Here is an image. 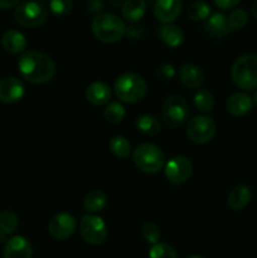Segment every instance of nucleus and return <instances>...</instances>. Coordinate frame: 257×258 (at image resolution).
<instances>
[{
	"label": "nucleus",
	"instance_id": "obj_19",
	"mask_svg": "<svg viewBox=\"0 0 257 258\" xmlns=\"http://www.w3.org/2000/svg\"><path fill=\"white\" fill-rule=\"evenodd\" d=\"M2 45L8 53L18 54L27 48V38L19 30H8L2 37Z\"/></svg>",
	"mask_w": 257,
	"mask_h": 258
},
{
	"label": "nucleus",
	"instance_id": "obj_36",
	"mask_svg": "<svg viewBox=\"0 0 257 258\" xmlns=\"http://www.w3.org/2000/svg\"><path fill=\"white\" fill-rule=\"evenodd\" d=\"M20 0H0V9H10L19 4Z\"/></svg>",
	"mask_w": 257,
	"mask_h": 258
},
{
	"label": "nucleus",
	"instance_id": "obj_29",
	"mask_svg": "<svg viewBox=\"0 0 257 258\" xmlns=\"http://www.w3.org/2000/svg\"><path fill=\"white\" fill-rule=\"evenodd\" d=\"M18 226H19V221H18V217L14 212L4 211L0 213V229L4 233H14L17 231Z\"/></svg>",
	"mask_w": 257,
	"mask_h": 258
},
{
	"label": "nucleus",
	"instance_id": "obj_39",
	"mask_svg": "<svg viewBox=\"0 0 257 258\" xmlns=\"http://www.w3.org/2000/svg\"><path fill=\"white\" fill-rule=\"evenodd\" d=\"M254 102V105L257 106V90L254 91V95H253V100H252Z\"/></svg>",
	"mask_w": 257,
	"mask_h": 258
},
{
	"label": "nucleus",
	"instance_id": "obj_17",
	"mask_svg": "<svg viewBox=\"0 0 257 258\" xmlns=\"http://www.w3.org/2000/svg\"><path fill=\"white\" fill-rule=\"evenodd\" d=\"M252 105H253V101L247 93L237 92L227 100L226 108L229 115L234 117H241L251 111Z\"/></svg>",
	"mask_w": 257,
	"mask_h": 258
},
{
	"label": "nucleus",
	"instance_id": "obj_41",
	"mask_svg": "<svg viewBox=\"0 0 257 258\" xmlns=\"http://www.w3.org/2000/svg\"><path fill=\"white\" fill-rule=\"evenodd\" d=\"M146 3H151V2H156V0H145Z\"/></svg>",
	"mask_w": 257,
	"mask_h": 258
},
{
	"label": "nucleus",
	"instance_id": "obj_12",
	"mask_svg": "<svg viewBox=\"0 0 257 258\" xmlns=\"http://www.w3.org/2000/svg\"><path fill=\"white\" fill-rule=\"evenodd\" d=\"M181 9V0H156L154 4V15L163 24H171L178 19Z\"/></svg>",
	"mask_w": 257,
	"mask_h": 258
},
{
	"label": "nucleus",
	"instance_id": "obj_18",
	"mask_svg": "<svg viewBox=\"0 0 257 258\" xmlns=\"http://www.w3.org/2000/svg\"><path fill=\"white\" fill-rule=\"evenodd\" d=\"M86 100L93 106H102L111 100V88L106 83L93 82L86 90Z\"/></svg>",
	"mask_w": 257,
	"mask_h": 258
},
{
	"label": "nucleus",
	"instance_id": "obj_33",
	"mask_svg": "<svg viewBox=\"0 0 257 258\" xmlns=\"http://www.w3.org/2000/svg\"><path fill=\"white\" fill-rule=\"evenodd\" d=\"M141 236H143V238L145 239L148 243L155 244L158 243L159 239H160V229H159V227L156 226L155 223L148 222V223L144 224L143 228H141Z\"/></svg>",
	"mask_w": 257,
	"mask_h": 258
},
{
	"label": "nucleus",
	"instance_id": "obj_34",
	"mask_svg": "<svg viewBox=\"0 0 257 258\" xmlns=\"http://www.w3.org/2000/svg\"><path fill=\"white\" fill-rule=\"evenodd\" d=\"M156 73H158L159 78H161L163 81H171L175 77L176 72L173 66L169 64V63H164V64L159 66Z\"/></svg>",
	"mask_w": 257,
	"mask_h": 258
},
{
	"label": "nucleus",
	"instance_id": "obj_11",
	"mask_svg": "<svg viewBox=\"0 0 257 258\" xmlns=\"http://www.w3.org/2000/svg\"><path fill=\"white\" fill-rule=\"evenodd\" d=\"M76 228H77V221L75 217L70 213H58L50 218L49 223H48V231L49 234L54 239L58 241H63L67 239L75 233Z\"/></svg>",
	"mask_w": 257,
	"mask_h": 258
},
{
	"label": "nucleus",
	"instance_id": "obj_3",
	"mask_svg": "<svg viewBox=\"0 0 257 258\" xmlns=\"http://www.w3.org/2000/svg\"><path fill=\"white\" fill-rule=\"evenodd\" d=\"M113 90L121 102L136 103L145 97L148 86L141 76L136 73H123L117 77Z\"/></svg>",
	"mask_w": 257,
	"mask_h": 258
},
{
	"label": "nucleus",
	"instance_id": "obj_10",
	"mask_svg": "<svg viewBox=\"0 0 257 258\" xmlns=\"http://www.w3.org/2000/svg\"><path fill=\"white\" fill-rule=\"evenodd\" d=\"M164 173H165L166 179L171 184L179 185V184H183L186 180H189V178L193 174V164L186 156H174L165 163Z\"/></svg>",
	"mask_w": 257,
	"mask_h": 258
},
{
	"label": "nucleus",
	"instance_id": "obj_2",
	"mask_svg": "<svg viewBox=\"0 0 257 258\" xmlns=\"http://www.w3.org/2000/svg\"><path fill=\"white\" fill-rule=\"evenodd\" d=\"M91 29H92L93 35L100 42L111 44V43H116L122 39L126 33V25L117 15L103 13V14H98L92 20Z\"/></svg>",
	"mask_w": 257,
	"mask_h": 258
},
{
	"label": "nucleus",
	"instance_id": "obj_38",
	"mask_svg": "<svg viewBox=\"0 0 257 258\" xmlns=\"http://www.w3.org/2000/svg\"><path fill=\"white\" fill-rule=\"evenodd\" d=\"M7 241V233H4V232L0 229V243H3V242Z\"/></svg>",
	"mask_w": 257,
	"mask_h": 258
},
{
	"label": "nucleus",
	"instance_id": "obj_32",
	"mask_svg": "<svg viewBox=\"0 0 257 258\" xmlns=\"http://www.w3.org/2000/svg\"><path fill=\"white\" fill-rule=\"evenodd\" d=\"M73 9L72 0H49V10L57 17H66Z\"/></svg>",
	"mask_w": 257,
	"mask_h": 258
},
{
	"label": "nucleus",
	"instance_id": "obj_6",
	"mask_svg": "<svg viewBox=\"0 0 257 258\" xmlns=\"http://www.w3.org/2000/svg\"><path fill=\"white\" fill-rule=\"evenodd\" d=\"M190 111L184 97L171 95L165 98L161 106V120L169 128H178L188 121Z\"/></svg>",
	"mask_w": 257,
	"mask_h": 258
},
{
	"label": "nucleus",
	"instance_id": "obj_9",
	"mask_svg": "<svg viewBox=\"0 0 257 258\" xmlns=\"http://www.w3.org/2000/svg\"><path fill=\"white\" fill-rule=\"evenodd\" d=\"M217 131V125L214 120L209 116H196L189 120L186 125V136L194 144H207L214 138Z\"/></svg>",
	"mask_w": 257,
	"mask_h": 258
},
{
	"label": "nucleus",
	"instance_id": "obj_1",
	"mask_svg": "<svg viewBox=\"0 0 257 258\" xmlns=\"http://www.w3.org/2000/svg\"><path fill=\"white\" fill-rule=\"evenodd\" d=\"M18 70L24 80L33 85L49 82L55 76V63L52 58L39 50H27L18 60Z\"/></svg>",
	"mask_w": 257,
	"mask_h": 258
},
{
	"label": "nucleus",
	"instance_id": "obj_31",
	"mask_svg": "<svg viewBox=\"0 0 257 258\" xmlns=\"http://www.w3.org/2000/svg\"><path fill=\"white\" fill-rule=\"evenodd\" d=\"M248 22V14L244 9H234L228 17V25L231 30H239Z\"/></svg>",
	"mask_w": 257,
	"mask_h": 258
},
{
	"label": "nucleus",
	"instance_id": "obj_5",
	"mask_svg": "<svg viewBox=\"0 0 257 258\" xmlns=\"http://www.w3.org/2000/svg\"><path fill=\"white\" fill-rule=\"evenodd\" d=\"M231 77L241 90L257 88V54H244L237 58L232 66Z\"/></svg>",
	"mask_w": 257,
	"mask_h": 258
},
{
	"label": "nucleus",
	"instance_id": "obj_13",
	"mask_svg": "<svg viewBox=\"0 0 257 258\" xmlns=\"http://www.w3.org/2000/svg\"><path fill=\"white\" fill-rule=\"evenodd\" d=\"M24 85L18 78L5 77L0 80V102L15 103L24 97Z\"/></svg>",
	"mask_w": 257,
	"mask_h": 258
},
{
	"label": "nucleus",
	"instance_id": "obj_27",
	"mask_svg": "<svg viewBox=\"0 0 257 258\" xmlns=\"http://www.w3.org/2000/svg\"><path fill=\"white\" fill-rule=\"evenodd\" d=\"M103 116L107 122L117 125V123L122 122V120L125 118L126 110L120 102H110L103 111Z\"/></svg>",
	"mask_w": 257,
	"mask_h": 258
},
{
	"label": "nucleus",
	"instance_id": "obj_35",
	"mask_svg": "<svg viewBox=\"0 0 257 258\" xmlns=\"http://www.w3.org/2000/svg\"><path fill=\"white\" fill-rule=\"evenodd\" d=\"M213 3L218 9L227 10L237 7L241 3V0H213Z\"/></svg>",
	"mask_w": 257,
	"mask_h": 258
},
{
	"label": "nucleus",
	"instance_id": "obj_24",
	"mask_svg": "<svg viewBox=\"0 0 257 258\" xmlns=\"http://www.w3.org/2000/svg\"><path fill=\"white\" fill-rule=\"evenodd\" d=\"M136 128L146 136H155L161 131V122L153 115H141L136 120Z\"/></svg>",
	"mask_w": 257,
	"mask_h": 258
},
{
	"label": "nucleus",
	"instance_id": "obj_16",
	"mask_svg": "<svg viewBox=\"0 0 257 258\" xmlns=\"http://www.w3.org/2000/svg\"><path fill=\"white\" fill-rule=\"evenodd\" d=\"M179 80L186 88L196 90L204 82V73L201 67L191 63H185L179 68Z\"/></svg>",
	"mask_w": 257,
	"mask_h": 258
},
{
	"label": "nucleus",
	"instance_id": "obj_28",
	"mask_svg": "<svg viewBox=\"0 0 257 258\" xmlns=\"http://www.w3.org/2000/svg\"><path fill=\"white\" fill-rule=\"evenodd\" d=\"M186 15L193 22H202L211 17V7L204 2H196L189 5Z\"/></svg>",
	"mask_w": 257,
	"mask_h": 258
},
{
	"label": "nucleus",
	"instance_id": "obj_14",
	"mask_svg": "<svg viewBox=\"0 0 257 258\" xmlns=\"http://www.w3.org/2000/svg\"><path fill=\"white\" fill-rule=\"evenodd\" d=\"M32 244L24 237L14 236L7 241L4 258H32Z\"/></svg>",
	"mask_w": 257,
	"mask_h": 258
},
{
	"label": "nucleus",
	"instance_id": "obj_21",
	"mask_svg": "<svg viewBox=\"0 0 257 258\" xmlns=\"http://www.w3.org/2000/svg\"><path fill=\"white\" fill-rule=\"evenodd\" d=\"M159 38L165 45L178 48L184 42V32L175 24H163L159 28Z\"/></svg>",
	"mask_w": 257,
	"mask_h": 258
},
{
	"label": "nucleus",
	"instance_id": "obj_40",
	"mask_svg": "<svg viewBox=\"0 0 257 258\" xmlns=\"http://www.w3.org/2000/svg\"><path fill=\"white\" fill-rule=\"evenodd\" d=\"M188 258H204V257H202V256H191V257H188Z\"/></svg>",
	"mask_w": 257,
	"mask_h": 258
},
{
	"label": "nucleus",
	"instance_id": "obj_26",
	"mask_svg": "<svg viewBox=\"0 0 257 258\" xmlns=\"http://www.w3.org/2000/svg\"><path fill=\"white\" fill-rule=\"evenodd\" d=\"M193 102L194 106L204 113L211 112L214 108V97L208 90L197 91L193 97Z\"/></svg>",
	"mask_w": 257,
	"mask_h": 258
},
{
	"label": "nucleus",
	"instance_id": "obj_37",
	"mask_svg": "<svg viewBox=\"0 0 257 258\" xmlns=\"http://www.w3.org/2000/svg\"><path fill=\"white\" fill-rule=\"evenodd\" d=\"M251 12H252V14H253V17L257 19V0H254L253 4H252Z\"/></svg>",
	"mask_w": 257,
	"mask_h": 258
},
{
	"label": "nucleus",
	"instance_id": "obj_30",
	"mask_svg": "<svg viewBox=\"0 0 257 258\" xmlns=\"http://www.w3.org/2000/svg\"><path fill=\"white\" fill-rule=\"evenodd\" d=\"M149 258H178V254L170 244L158 242L149 251Z\"/></svg>",
	"mask_w": 257,
	"mask_h": 258
},
{
	"label": "nucleus",
	"instance_id": "obj_25",
	"mask_svg": "<svg viewBox=\"0 0 257 258\" xmlns=\"http://www.w3.org/2000/svg\"><path fill=\"white\" fill-rule=\"evenodd\" d=\"M108 149L113 155L121 159L128 158V155L131 154L130 143H128L127 139L121 135H116L111 139L110 143H108Z\"/></svg>",
	"mask_w": 257,
	"mask_h": 258
},
{
	"label": "nucleus",
	"instance_id": "obj_23",
	"mask_svg": "<svg viewBox=\"0 0 257 258\" xmlns=\"http://www.w3.org/2000/svg\"><path fill=\"white\" fill-rule=\"evenodd\" d=\"M107 201V196L102 190H92L86 196L83 201V208L88 214L100 213L106 208Z\"/></svg>",
	"mask_w": 257,
	"mask_h": 258
},
{
	"label": "nucleus",
	"instance_id": "obj_20",
	"mask_svg": "<svg viewBox=\"0 0 257 258\" xmlns=\"http://www.w3.org/2000/svg\"><path fill=\"white\" fill-rule=\"evenodd\" d=\"M252 198V193L248 186L237 185L232 189L227 196V204L233 211H242L249 204Z\"/></svg>",
	"mask_w": 257,
	"mask_h": 258
},
{
	"label": "nucleus",
	"instance_id": "obj_8",
	"mask_svg": "<svg viewBox=\"0 0 257 258\" xmlns=\"http://www.w3.org/2000/svg\"><path fill=\"white\" fill-rule=\"evenodd\" d=\"M80 233L86 243L98 246L107 238V224L96 214H86L80 221Z\"/></svg>",
	"mask_w": 257,
	"mask_h": 258
},
{
	"label": "nucleus",
	"instance_id": "obj_22",
	"mask_svg": "<svg viewBox=\"0 0 257 258\" xmlns=\"http://www.w3.org/2000/svg\"><path fill=\"white\" fill-rule=\"evenodd\" d=\"M148 3L145 0H126L122 5V15L127 22H139L145 15Z\"/></svg>",
	"mask_w": 257,
	"mask_h": 258
},
{
	"label": "nucleus",
	"instance_id": "obj_4",
	"mask_svg": "<svg viewBox=\"0 0 257 258\" xmlns=\"http://www.w3.org/2000/svg\"><path fill=\"white\" fill-rule=\"evenodd\" d=\"M133 161L143 173L156 174L165 166V155L159 146L145 143L134 150Z\"/></svg>",
	"mask_w": 257,
	"mask_h": 258
},
{
	"label": "nucleus",
	"instance_id": "obj_7",
	"mask_svg": "<svg viewBox=\"0 0 257 258\" xmlns=\"http://www.w3.org/2000/svg\"><path fill=\"white\" fill-rule=\"evenodd\" d=\"M14 19L24 28H38L48 19V9L44 4L37 0H27L17 5Z\"/></svg>",
	"mask_w": 257,
	"mask_h": 258
},
{
	"label": "nucleus",
	"instance_id": "obj_15",
	"mask_svg": "<svg viewBox=\"0 0 257 258\" xmlns=\"http://www.w3.org/2000/svg\"><path fill=\"white\" fill-rule=\"evenodd\" d=\"M203 30L206 34L213 38L226 37L231 30L228 25V18L223 13H214L204 22Z\"/></svg>",
	"mask_w": 257,
	"mask_h": 258
}]
</instances>
